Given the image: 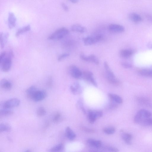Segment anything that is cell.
Wrapping results in <instances>:
<instances>
[{"instance_id": "d590c367", "label": "cell", "mask_w": 152, "mask_h": 152, "mask_svg": "<svg viewBox=\"0 0 152 152\" xmlns=\"http://www.w3.org/2000/svg\"><path fill=\"white\" fill-rule=\"evenodd\" d=\"M122 66L126 69L130 68L132 67V65L126 62H122L121 63Z\"/></svg>"}, {"instance_id": "4316f807", "label": "cell", "mask_w": 152, "mask_h": 152, "mask_svg": "<svg viewBox=\"0 0 152 152\" xmlns=\"http://www.w3.org/2000/svg\"><path fill=\"white\" fill-rule=\"evenodd\" d=\"M37 90L36 88L34 86H32L28 88L26 91L27 97L31 99L33 95Z\"/></svg>"}, {"instance_id": "603a6c76", "label": "cell", "mask_w": 152, "mask_h": 152, "mask_svg": "<svg viewBox=\"0 0 152 152\" xmlns=\"http://www.w3.org/2000/svg\"><path fill=\"white\" fill-rule=\"evenodd\" d=\"M65 133L66 137L70 140H73L76 137V134L69 127L66 128Z\"/></svg>"}, {"instance_id": "8992f818", "label": "cell", "mask_w": 152, "mask_h": 152, "mask_svg": "<svg viewBox=\"0 0 152 152\" xmlns=\"http://www.w3.org/2000/svg\"><path fill=\"white\" fill-rule=\"evenodd\" d=\"M20 103L19 99L13 98L6 101L3 105V108L11 109L19 106Z\"/></svg>"}, {"instance_id": "5bb4252c", "label": "cell", "mask_w": 152, "mask_h": 152, "mask_svg": "<svg viewBox=\"0 0 152 152\" xmlns=\"http://www.w3.org/2000/svg\"><path fill=\"white\" fill-rule=\"evenodd\" d=\"M16 18L14 14L10 12L8 16V26L9 29L14 28L16 25Z\"/></svg>"}, {"instance_id": "7402d4cb", "label": "cell", "mask_w": 152, "mask_h": 152, "mask_svg": "<svg viewBox=\"0 0 152 152\" xmlns=\"http://www.w3.org/2000/svg\"><path fill=\"white\" fill-rule=\"evenodd\" d=\"M88 143L91 146L96 148H99L101 147L102 143L101 141L93 139H89L87 141Z\"/></svg>"}, {"instance_id": "7bdbcfd3", "label": "cell", "mask_w": 152, "mask_h": 152, "mask_svg": "<svg viewBox=\"0 0 152 152\" xmlns=\"http://www.w3.org/2000/svg\"><path fill=\"white\" fill-rule=\"evenodd\" d=\"M148 47L150 49H152V43H150L148 45Z\"/></svg>"}, {"instance_id": "4dcf8cb0", "label": "cell", "mask_w": 152, "mask_h": 152, "mask_svg": "<svg viewBox=\"0 0 152 152\" xmlns=\"http://www.w3.org/2000/svg\"><path fill=\"white\" fill-rule=\"evenodd\" d=\"M151 69H143L141 70L139 72L140 74L144 77H150Z\"/></svg>"}, {"instance_id": "8d00e7d4", "label": "cell", "mask_w": 152, "mask_h": 152, "mask_svg": "<svg viewBox=\"0 0 152 152\" xmlns=\"http://www.w3.org/2000/svg\"><path fill=\"white\" fill-rule=\"evenodd\" d=\"M107 149L109 151L111 152H118L119 151V149L115 147L109 146L107 148Z\"/></svg>"}, {"instance_id": "ee69618b", "label": "cell", "mask_w": 152, "mask_h": 152, "mask_svg": "<svg viewBox=\"0 0 152 152\" xmlns=\"http://www.w3.org/2000/svg\"><path fill=\"white\" fill-rule=\"evenodd\" d=\"M150 77L152 79V69H151V75L150 76Z\"/></svg>"}, {"instance_id": "cb8c5ba5", "label": "cell", "mask_w": 152, "mask_h": 152, "mask_svg": "<svg viewBox=\"0 0 152 152\" xmlns=\"http://www.w3.org/2000/svg\"><path fill=\"white\" fill-rule=\"evenodd\" d=\"M1 86L3 89L8 90L11 88L12 85L11 83L8 80L6 79H4L1 81Z\"/></svg>"}, {"instance_id": "f35d334b", "label": "cell", "mask_w": 152, "mask_h": 152, "mask_svg": "<svg viewBox=\"0 0 152 152\" xmlns=\"http://www.w3.org/2000/svg\"><path fill=\"white\" fill-rule=\"evenodd\" d=\"M118 104L112 101V102L110 104V107L111 108H115L118 107Z\"/></svg>"}, {"instance_id": "ffe728a7", "label": "cell", "mask_w": 152, "mask_h": 152, "mask_svg": "<svg viewBox=\"0 0 152 152\" xmlns=\"http://www.w3.org/2000/svg\"><path fill=\"white\" fill-rule=\"evenodd\" d=\"M71 29L73 32L83 33L86 31V28L81 25L75 24L73 25L71 27Z\"/></svg>"}, {"instance_id": "ba28073f", "label": "cell", "mask_w": 152, "mask_h": 152, "mask_svg": "<svg viewBox=\"0 0 152 152\" xmlns=\"http://www.w3.org/2000/svg\"><path fill=\"white\" fill-rule=\"evenodd\" d=\"M69 71L72 77L76 79L82 78V72L77 66L75 65L70 67Z\"/></svg>"}, {"instance_id": "9c48e42d", "label": "cell", "mask_w": 152, "mask_h": 152, "mask_svg": "<svg viewBox=\"0 0 152 152\" xmlns=\"http://www.w3.org/2000/svg\"><path fill=\"white\" fill-rule=\"evenodd\" d=\"M47 93L44 90H37L32 96L31 99L35 102H40L44 100L46 97Z\"/></svg>"}, {"instance_id": "d6986e66", "label": "cell", "mask_w": 152, "mask_h": 152, "mask_svg": "<svg viewBox=\"0 0 152 152\" xmlns=\"http://www.w3.org/2000/svg\"><path fill=\"white\" fill-rule=\"evenodd\" d=\"M133 53V51L130 49L121 50L120 53V56L124 58H128L131 57Z\"/></svg>"}, {"instance_id": "60d3db41", "label": "cell", "mask_w": 152, "mask_h": 152, "mask_svg": "<svg viewBox=\"0 0 152 152\" xmlns=\"http://www.w3.org/2000/svg\"><path fill=\"white\" fill-rule=\"evenodd\" d=\"M146 17L148 20L152 22V15L151 14L147 15Z\"/></svg>"}, {"instance_id": "7c38bea8", "label": "cell", "mask_w": 152, "mask_h": 152, "mask_svg": "<svg viewBox=\"0 0 152 152\" xmlns=\"http://www.w3.org/2000/svg\"><path fill=\"white\" fill-rule=\"evenodd\" d=\"M80 58L84 61L88 62H92L96 65H98L99 63L98 59L95 55L93 54H92L87 56L82 54L80 55Z\"/></svg>"}, {"instance_id": "ac0fdd59", "label": "cell", "mask_w": 152, "mask_h": 152, "mask_svg": "<svg viewBox=\"0 0 152 152\" xmlns=\"http://www.w3.org/2000/svg\"><path fill=\"white\" fill-rule=\"evenodd\" d=\"M122 138L126 144L129 145H132L133 136L131 134L128 133H123L122 135Z\"/></svg>"}, {"instance_id": "d6a6232c", "label": "cell", "mask_w": 152, "mask_h": 152, "mask_svg": "<svg viewBox=\"0 0 152 152\" xmlns=\"http://www.w3.org/2000/svg\"><path fill=\"white\" fill-rule=\"evenodd\" d=\"M115 128L111 127L105 128L103 129L104 132L108 135L112 134L115 132Z\"/></svg>"}, {"instance_id": "83f0119b", "label": "cell", "mask_w": 152, "mask_h": 152, "mask_svg": "<svg viewBox=\"0 0 152 152\" xmlns=\"http://www.w3.org/2000/svg\"><path fill=\"white\" fill-rule=\"evenodd\" d=\"M11 129V126L8 124L2 123L0 125V131L1 133L9 132Z\"/></svg>"}, {"instance_id": "44dd1931", "label": "cell", "mask_w": 152, "mask_h": 152, "mask_svg": "<svg viewBox=\"0 0 152 152\" xmlns=\"http://www.w3.org/2000/svg\"><path fill=\"white\" fill-rule=\"evenodd\" d=\"M108 96L112 101L118 104L123 103V100L122 98L116 94L109 93L108 94Z\"/></svg>"}, {"instance_id": "2e32d148", "label": "cell", "mask_w": 152, "mask_h": 152, "mask_svg": "<svg viewBox=\"0 0 152 152\" xmlns=\"http://www.w3.org/2000/svg\"><path fill=\"white\" fill-rule=\"evenodd\" d=\"M71 92L74 95L81 93L82 92L81 87L80 84L77 82H75L70 87Z\"/></svg>"}, {"instance_id": "e0dca14e", "label": "cell", "mask_w": 152, "mask_h": 152, "mask_svg": "<svg viewBox=\"0 0 152 152\" xmlns=\"http://www.w3.org/2000/svg\"><path fill=\"white\" fill-rule=\"evenodd\" d=\"M9 36L8 33H4L1 32L0 34V42L2 49H3L7 43Z\"/></svg>"}, {"instance_id": "f546056e", "label": "cell", "mask_w": 152, "mask_h": 152, "mask_svg": "<svg viewBox=\"0 0 152 152\" xmlns=\"http://www.w3.org/2000/svg\"><path fill=\"white\" fill-rule=\"evenodd\" d=\"M64 147V145L62 143L59 144L50 149L49 151L51 152L60 151L63 149Z\"/></svg>"}, {"instance_id": "74e56055", "label": "cell", "mask_w": 152, "mask_h": 152, "mask_svg": "<svg viewBox=\"0 0 152 152\" xmlns=\"http://www.w3.org/2000/svg\"><path fill=\"white\" fill-rule=\"evenodd\" d=\"M82 129L84 131L88 133H94L95 132V130L89 128L85 127H83Z\"/></svg>"}, {"instance_id": "30bf717a", "label": "cell", "mask_w": 152, "mask_h": 152, "mask_svg": "<svg viewBox=\"0 0 152 152\" xmlns=\"http://www.w3.org/2000/svg\"><path fill=\"white\" fill-rule=\"evenodd\" d=\"M82 78L90 82L95 87H98L97 83L93 77V73L92 72L88 71L83 72Z\"/></svg>"}, {"instance_id": "484cf974", "label": "cell", "mask_w": 152, "mask_h": 152, "mask_svg": "<svg viewBox=\"0 0 152 152\" xmlns=\"http://www.w3.org/2000/svg\"><path fill=\"white\" fill-rule=\"evenodd\" d=\"M31 27L29 25L20 28L16 32L15 34L16 36L18 37L24 33L29 31Z\"/></svg>"}, {"instance_id": "ab89813d", "label": "cell", "mask_w": 152, "mask_h": 152, "mask_svg": "<svg viewBox=\"0 0 152 152\" xmlns=\"http://www.w3.org/2000/svg\"><path fill=\"white\" fill-rule=\"evenodd\" d=\"M61 6L64 10L66 12H68L69 11L68 7L64 3L61 4Z\"/></svg>"}, {"instance_id": "4fadbf2b", "label": "cell", "mask_w": 152, "mask_h": 152, "mask_svg": "<svg viewBox=\"0 0 152 152\" xmlns=\"http://www.w3.org/2000/svg\"><path fill=\"white\" fill-rule=\"evenodd\" d=\"M137 100L140 104L150 108H152V102L148 99L143 97H138Z\"/></svg>"}, {"instance_id": "d4e9b609", "label": "cell", "mask_w": 152, "mask_h": 152, "mask_svg": "<svg viewBox=\"0 0 152 152\" xmlns=\"http://www.w3.org/2000/svg\"><path fill=\"white\" fill-rule=\"evenodd\" d=\"M13 111L11 109L3 108L0 110L1 115L4 116H6L11 115L13 113Z\"/></svg>"}, {"instance_id": "b9f144b4", "label": "cell", "mask_w": 152, "mask_h": 152, "mask_svg": "<svg viewBox=\"0 0 152 152\" xmlns=\"http://www.w3.org/2000/svg\"><path fill=\"white\" fill-rule=\"evenodd\" d=\"M68 1L74 4L78 3L79 1V0H68Z\"/></svg>"}, {"instance_id": "1f68e13d", "label": "cell", "mask_w": 152, "mask_h": 152, "mask_svg": "<svg viewBox=\"0 0 152 152\" xmlns=\"http://www.w3.org/2000/svg\"><path fill=\"white\" fill-rule=\"evenodd\" d=\"M46 114L45 109L43 107H40L37 109V115L38 116L42 117L45 116Z\"/></svg>"}, {"instance_id": "277c9868", "label": "cell", "mask_w": 152, "mask_h": 152, "mask_svg": "<svg viewBox=\"0 0 152 152\" xmlns=\"http://www.w3.org/2000/svg\"><path fill=\"white\" fill-rule=\"evenodd\" d=\"M69 33L67 29L65 27L60 28L51 35L48 38L49 40H60L62 39Z\"/></svg>"}, {"instance_id": "6da1fadb", "label": "cell", "mask_w": 152, "mask_h": 152, "mask_svg": "<svg viewBox=\"0 0 152 152\" xmlns=\"http://www.w3.org/2000/svg\"><path fill=\"white\" fill-rule=\"evenodd\" d=\"M14 56L12 51H10L8 54L6 52L1 53L0 56V64L3 71L7 72L9 70L12 65V58Z\"/></svg>"}, {"instance_id": "5b68a950", "label": "cell", "mask_w": 152, "mask_h": 152, "mask_svg": "<svg viewBox=\"0 0 152 152\" xmlns=\"http://www.w3.org/2000/svg\"><path fill=\"white\" fill-rule=\"evenodd\" d=\"M103 113L101 111L90 110L88 112V120L91 123H93L97 119L101 117Z\"/></svg>"}, {"instance_id": "f1b7e54d", "label": "cell", "mask_w": 152, "mask_h": 152, "mask_svg": "<svg viewBox=\"0 0 152 152\" xmlns=\"http://www.w3.org/2000/svg\"><path fill=\"white\" fill-rule=\"evenodd\" d=\"M140 125L144 126H152V118L150 117L143 119L142 120Z\"/></svg>"}, {"instance_id": "7a4b0ae2", "label": "cell", "mask_w": 152, "mask_h": 152, "mask_svg": "<svg viewBox=\"0 0 152 152\" xmlns=\"http://www.w3.org/2000/svg\"><path fill=\"white\" fill-rule=\"evenodd\" d=\"M104 65L107 78L109 82L114 85H119L120 84V81L116 78L115 75L111 70L108 63L105 62Z\"/></svg>"}, {"instance_id": "3957f363", "label": "cell", "mask_w": 152, "mask_h": 152, "mask_svg": "<svg viewBox=\"0 0 152 152\" xmlns=\"http://www.w3.org/2000/svg\"><path fill=\"white\" fill-rule=\"evenodd\" d=\"M152 115V113L148 110L145 109L140 110L137 112L134 117V122L135 123L140 125L143 120L151 117Z\"/></svg>"}, {"instance_id": "52a82bcc", "label": "cell", "mask_w": 152, "mask_h": 152, "mask_svg": "<svg viewBox=\"0 0 152 152\" xmlns=\"http://www.w3.org/2000/svg\"><path fill=\"white\" fill-rule=\"evenodd\" d=\"M101 38L102 36L100 35L89 36L85 38L83 42L85 46H89L97 43L101 39Z\"/></svg>"}, {"instance_id": "836d02e7", "label": "cell", "mask_w": 152, "mask_h": 152, "mask_svg": "<svg viewBox=\"0 0 152 152\" xmlns=\"http://www.w3.org/2000/svg\"><path fill=\"white\" fill-rule=\"evenodd\" d=\"M61 117V115L60 113H57L54 116L53 121L55 123H57L60 120Z\"/></svg>"}, {"instance_id": "e575fe53", "label": "cell", "mask_w": 152, "mask_h": 152, "mask_svg": "<svg viewBox=\"0 0 152 152\" xmlns=\"http://www.w3.org/2000/svg\"><path fill=\"white\" fill-rule=\"evenodd\" d=\"M69 56V54L68 53H65L59 56L58 58V60L59 61H60Z\"/></svg>"}, {"instance_id": "9a60e30c", "label": "cell", "mask_w": 152, "mask_h": 152, "mask_svg": "<svg viewBox=\"0 0 152 152\" xmlns=\"http://www.w3.org/2000/svg\"><path fill=\"white\" fill-rule=\"evenodd\" d=\"M129 19L134 23H138L142 21L141 17L138 14L133 13L130 14L128 16Z\"/></svg>"}, {"instance_id": "8fae6325", "label": "cell", "mask_w": 152, "mask_h": 152, "mask_svg": "<svg viewBox=\"0 0 152 152\" xmlns=\"http://www.w3.org/2000/svg\"><path fill=\"white\" fill-rule=\"evenodd\" d=\"M108 29L110 31L114 33H122L125 31V28L123 26L116 24H111L109 25Z\"/></svg>"}]
</instances>
